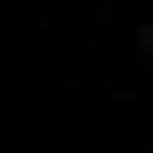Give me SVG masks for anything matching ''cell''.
I'll return each mask as SVG.
<instances>
[{
    "mask_svg": "<svg viewBox=\"0 0 153 153\" xmlns=\"http://www.w3.org/2000/svg\"><path fill=\"white\" fill-rule=\"evenodd\" d=\"M140 64H153V26H140Z\"/></svg>",
    "mask_w": 153,
    "mask_h": 153,
    "instance_id": "6da1fadb",
    "label": "cell"
}]
</instances>
